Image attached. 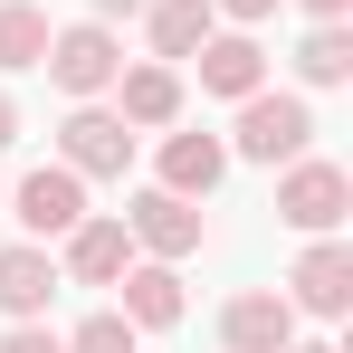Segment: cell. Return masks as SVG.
<instances>
[{"label": "cell", "mask_w": 353, "mask_h": 353, "mask_svg": "<svg viewBox=\"0 0 353 353\" xmlns=\"http://www.w3.org/2000/svg\"><path fill=\"white\" fill-rule=\"evenodd\" d=\"M315 143V115H305V96H239V153L248 163H296Z\"/></svg>", "instance_id": "1"}, {"label": "cell", "mask_w": 353, "mask_h": 353, "mask_svg": "<svg viewBox=\"0 0 353 353\" xmlns=\"http://www.w3.org/2000/svg\"><path fill=\"white\" fill-rule=\"evenodd\" d=\"M48 77H58L67 96H105V86H115L124 77V48H115V29H105V19H77V29H58V39H48Z\"/></svg>", "instance_id": "2"}, {"label": "cell", "mask_w": 353, "mask_h": 353, "mask_svg": "<svg viewBox=\"0 0 353 353\" xmlns=\"http://www.w3.org/2000/svg\"><path fill=\"white\" fill-rule=\"evenodd\" d=\"M58 153L77 181H124V163H134V124L105 115V105H77V115L58 124Z\"/></svg>", "instance_id": "3"}, {"label": "cell", "mask_w": 353, "mask_h": 353, "mask_svg": "<svg viewBox=\"0 0 353 353\" xmlns=\"http://www.w3.org/2000/svg\"><path fill=\"white\" fill-rule=\"evenodd\" d=\"M344 210H353V181L334 172V163H305V153H296L287 181H277V220H287V230H305V239H325Z\"/></svg>", "instance_id": "4"}, {"label": "cell", "mask_w": 353, "mask_h": 353, "mask_svg": "<svg viewBox=\"0 0 353 353\" xmlns=\"http://www.w3.org/2000/svg\"><path fill=\"white\" fill-rule=\"evenodd\" d=\"M10 210H19V230H29V239H67L77 220H86V181L67 172V163H39V172L10 191Z\"/></svg>", "instance_id": "5"}, {"label": "cell", "mask_w": 353, "mask_h": 353, "mask_svg": "<svg viewBox=\"0 0 353 353\" xmlns=\"http://www.w3.org/2000/svg\"><path fill=\"white\" fill-rule=\"evenodd\" d=\"M220 344H230V353H287V344H296V305H287L277 287L230 296V305H220Z\"/></svg>", "instance_id": "6"}, {"label": "cell", "mask_w": 353, "mask_h": 353, "mask_svg": "<svg viewBox=\"0 0 353 353\" xmlns=\"http://www.w3.org/2000/svg\"><path fill=\"white\" fill-rule=\"evenodd\" d=\"M287 305H305V315H344V305H353V248H344L334 230H325L315 248H305V258H296Z\"/></svg>", "instance_id": "7"}, {"label": "cell", "mask_w": 353, "mask_h": 353, "mask_svg": "<svg viewBox=\"0 0 353 353\" xmlns=\"http://www.w3.org/2000/svg\"><path fill=\"white\" fill-rule=\"evenodd\" d=\"M124 230L143 239L153 258H191V248H201V210H191L181 191H134V210H124Z\"/></svg>", "instance_id": "8"}, {"label": "cell", "mask_w": 353, "mask_h": 353, "mask_svg": "<svg viewBox=\"0 0 353 353\" xmlns=\"http://www.w3.org/2000/svg\"><path fill=\"white\" fill-rule=\"evenodd\" d=\"M124 268H134V230L124 220H77L67 230V277L77 287H115Z\"/></svg>", "instance_id": "9"}, {"label": "cell", "mask_w": 353, "mask_h": 353, "mask_svg": "<svg viewBox=\"0 0 353 353\" xmlns=\"http://www.w3.org/2000/svg\"><path fill=\"white\" fill-rule=\"evenodd\" d=\"M191 58H201V86H210V96H258V86H268V48H258L248 29H230V39L210 29Z\"/></svg>", "instance_id": "10"}, {"label": "cell", "mask_w": 353, "mask_h": 353, "mask_svg": "<svg viewBox=\"0 0 353 353\" xmlns=\"http://www.w3.org/2000/svg\"><path fill=\"white\" fill-rule=\"evenodd\" d=\"M48 296H58V258L48 248H0V315L10 325L48 315Z\"/></svg>", "instance_id": "11"}, {"label": "cell", "mask_w": 353, "mask_h": 353, "mask_svg": "<svg viewBox=\"0 0 353 353\" xmlns=\"http://www.w3.org/2000/svg\"><path fill=\"white\" fill-rule=\"evenodd\" d=\"M220 172H230V143L220 134H172L163 143V191H181V201L220 191Z\"/></svg>", "instance_id": "12"}, {"label": "cell", "mask_w": 353, "mask_h": 353, "mask_svg": "<svg viewBox=\"0 0 353 353\" xmlns=\"http://www.w3.org/2000/svg\"><path fill=\"white\" fill-rule=\"evenodd\" d=\"M124 287V325H153V334H163V325H181V277H172V258H153V268H124L115 277Z\"/></svg>", "instance_id": "13"}, {"label": "cell", "mask_w": 353, "mask_h": 353, "mask_svg": "<svg viewBox=\"0 0 353 353\" xmlns=\"http://www.w3.org/2000/svg\"><path fill=\"white\" fill-rule=\"evenodd\" d=\"M143 29H153V58H191L220 29V10L210 0H143Z\"/></svg>", "instance_id": "14"}, {"label": "cell", "mask_w": 353, "mask_h": 353, "mask_svg": "<svg viewBox=\"0 0 353 353\" xmlns=\"http://www.w3.org/2000/svg\"><path fill=\"white\" fill-rule=\"evenodd\" d=\"M115 115L124 124H172L181 115V77H172V67H134V77H115Z\"/></svg>", "instance_id": "15"}, {"label": "cell", "mask_w": 353, "mask_h": 353, "mask_svg": "<svg viewBox=\"0 0 353 353\" xmlns=\"http://www.w3.org/2000/svg\"><path fill=\"white\" fill-rule=\"evenodd\" d=\"M48 39H58V29H48L39 0H0V67H39Z\"/></svg>", "instance_id": "16"}, {"label": "cell", "mask_w": 353, "mask_h": 353, "mask_svg": "<svg viewBox=\"0 0 353 353\" xmlns=\"http://www.w3.org/2000/svg\"><path fill=\"white\" fill-rule=\"evenodd\" d=\"M296 77H305V86H344L353 77V29L344 19H315V39L296 48Z\"/></svg>", "instance_id": "17"}, {"label": "cell", "mask_w": 353, "mask_h": 353, "mask_svg": "<svg viewBox=\"0 0 353 353\" xmlns=\"http://www.w3.org/2000/svg\"><path fill=\"white\" fill-rule=\"evenodd\" d=\"M67 353H134V325H124V315H86V325L67 334Z\"/></svg>", "instance_id": "18"}, {"label": "cell", "mask_w": 353, "mask_h": 353, "mask_svg": "<svg viewBox=\"0 0 353 353\" xmlns=\"http://www.w3.org/2000/svg\"><path fill=\"white\" fill-rule=\"evenodd\" d=\"M0 353H67V344L39 325V315H29V325H10V344H0Z\"/></svg>", "instance_id": "19"}, {"label": "cell", "mask_w": 353, "mask_h": 353, "mask_svg": "<svg viewBox=\"0 0 353 353\" xmlns=\"http://www.w3.org/2000/svg\"><path fill=\"white\" fill-rule=\"evenodd\" d=\"M210 10H230V19H268L277 0H210Z\"/></svg>", "instance_id": "20"}, {"label": "cell", "mask_w": 353, "mask_h": 353, "mask_svg": "<svg viewBox=\"0 0 353 353\" xmlns=\"http://www.w3.org/2000/svg\"><path fill=\"white\" fill-rule=\"evenodd\" d=\"M296 10H305V19H344L353 0H296Z\"/></svg>", "instance_id": "21"}, {"label": "cell", "mask_w": 353, "mask_h": 353, "mask_svg": "<svg viewBox=\"0 0 353 353\" xmlns=\"http://www.w3.org/2000/svg\"><path fill=\"white\" fill-rule=\"evenodd\" d=\"M10 134H19V105H10V96H0V153H10Z\"/></svg>", "instance_id": "22"}, {"label": "cell", "mask_w": 353, "mask_h": 353, "mask_svg": "<svg viewBox=\"0 0 353 353\" xmlns=\"http://www.w3.org/2000/svg\"><path fill=\"white\" fill-rule=\"evenodd\" d=\"M124 10H143V0H96V19H124Z\"/></svg>", "instance_id": "23"}, {"label": "cell", "mask_w": 353, "mask_h": 353, "mask_svg": "<svg viewBox=\"0 0 353 353\" xmlns=\"http://www.w3.org/2000/svg\"><path fill=\"white\" fill-rule=\"evenodd\" d=\"M287 353H334V344H287Z\"/></svg>", "instance_id": "24"}]
</instances>
